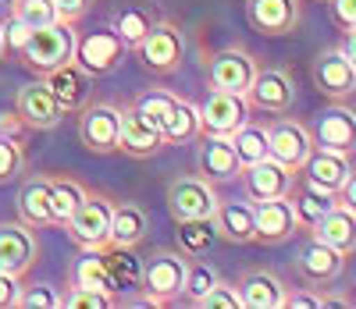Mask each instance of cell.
Returning <instances> with one entry per match:
<instances>
[{"label":"cell","instance_id":"cell-2","mask_svg":"<svg viewBox=\"0 0 356 309\" xmlns=\"http://www.w3.org/2000/svg\"><path fill=\"white\" fill-rule=\"evenodd\" d=\"M186 274H189V256H186V253H178V249H161V253H154L150 260L143 263V274H139L143 302L168 306V302H175V299H182Z\"/></svg>","mask_w":356,"mask_h":309},{"label":"cell","instance_id":"cell-31","mask_svg":"<svg viewBox=\"0 0 356 309\" xmlns=\"http://www.w3.org/2000/svg\"><path fill=\"white\" fill-rule=\"evenodd\" d=\"M200 135H203V128H200V110H196V103L175 100V110H171L168 125H164V142H171V146H189V142H196Z\"/></svg>","mask_w":356,"mask_h":309},{"label":"cell","instance_id":"cell-38","mask_svg":"<svg viewBox=\"0 0 356 309\" xmlns=\"http://www.w3.org/2000/svg\"><path fill=\"white\" fill-rule=\"evenodd\" d=\"M11 18H18L29 28H43L54 25L61 15H57L54 0H11Z\"/></svg>","mask_w":356,"mask_h":309},{"label":"cell","instance_id":"cell-26","mask_svg":"<svg viewBox=\"0 0 356 309\" xmlns=\"http://www.w3.org/2000/svg\"><path fill=\"white\" fill-rule=\"evenodd\" d=\"M89 78H93V75L82 72L75 60H68V65H61V68H54V72L43 75L47 89L54 92V100L61 103L65 114H79L86 107V100H89Z\"/></svg>","mask_w":356,"mask_h":309},{"label":"cell","instance_id":"cell-14","mask_svg":"<svg viewBox=\"0 0 356 309\" xmlns=\"http://www.w3.org/2000/svg\"><path fill=\"white\" fill-rule=\"evenodd\" d=\"M303 4L300 0H246V22L260 36H292L300 28Z\"/></svg>","mask_w":356,"mask_h":309},{"label":"cell","instance_id":"cell-20","mask_svg":"<svg viewBox=\"0 0 356 309\" xmlns=\"http://www.w3.org/2000/svg\"><path fill=\"white\" fill-rule=\"evenodd\" d=\"M346 178H349V157H342L335 149H321V146H314L307 164L300 167V181L317 192H328V196H339Z\"/></svg>","mask_w":356,"mask_h":309},{"label":"cell","instance_id":"cell-4","mask_svg":"<svg viewBox=\"0 0 356 309\" xmlns=\"http://www.w3.org/2000/svg\"><path fill=\"white\" fill-rule=\"evenodd\" d=\"M132 50L143 57L146 72H154V75H175L178 68H182L186 40H182V28H178L175 22H154L150 33H146Z\"/></svg>","mask_w":356,"mask_h":309},{"label":"cell","instance_id":"cell-6","mask_svg":"<svg viewBox=\"0 0 356 309\" xmlns=\"http://www.w3.org/2000/svg\"><path fill=\"white\" fill-rule=\"evenodd\" d=\"M314 132L303 125V121H292V117H278L267 125V157H275L278 164L300 171L307 164V157L314 153Z\"/></svg>","mask_w":356,"mask_h":309},{"label":"cell","instance_id":"cell-19","mask_svg":"<svg viewBox=\"0 0 356 309\" xmlns=\"http://www.w3.org/2000/svg\"><path fill=\"white\" fill-rule=\"evenodd\" d=\"M196 167L207 181H235L243 174V164L235 157L228 135H200L196 139Z\"/></svg>","mask_w":356,"mask_h":309},{"label":"cell","instance_id":"cell-21","mask_svg":"<svg viewBox=\"0 0 356 309\" xmlns=\"http://www.w3.org/2000/svg\"><path fill=\"white\" fill-rule=\"evenodd\" d=\"M164 132L154 128L150 121H146L136 107L122 110V128H118V149L129 153V157L136 160H146V157H157V153L164 149Z\"/></svg>","mask_w":356,"mask_h":309},{"label":"cell","instance_id":"cell-40","mask_svg":"<svg viewBox=\"0 0 356 309\" xmlns=\"http://www.w3.org/2000/svg\"><path fill=\"white\" fill-rule=\"evenodd\" d=\"M114 306H118V295L97 292V288H79V285H72V288L61 295V309H114Z\"/></svg>","mask_w":356,"mask_h":309},{"label":"cell","instance_id":"cell-28","mask_svg":"<svg viewBox=\"0 0 356 309\" xmlns=\"http://www.w3.org/2000/svg\"><path fill=\"white\" fill-rule=\"evenodd\" d=\"M18 221L29 224V228H47L54 224L50 217V178L47 174H36L22 185L18 192Z\"/></svg>","mask_w":356,"mask_h":309},{"label":"cell","instance_id":"cell-5","mask_svg":"<svg viewBox=\"0 0 356 309\" xmlns=\"http://www.w3.org/2000/svg\"><path fill=\"white\" fill-rule=\"evenodd\" d=\"M218 192H214V181H207L200 174L189 178H175L168 185V213L178 221H211L214 210H218Z\"/></svg>","mask_w":356,"mask_h":309},{"label":"cell","instance_id":"cell-34","mask_svg":"<svg viewBox=\"0 0 356 309\" xmlns=\"http://www.w3.org/2000/svg\"><path fill=\"white\" fill-rule=\"evenodd\" d=\"M150 25H154V18H150V11L146 8H139V4H129V8H122L114 18H111V28L118 36H122V43L125 47H136L146 33H150Z\"/></svg>","mask_w":356,"mask_h":309},{"label":"cell","instance_id":"cell-52","mask_svg":"<svg viewBox=\"0 0 356 309\" xmlns=\"http://www.w3.org/2000/svg\"><path fill=\"white\" fill-rule=\"evenodd\" d=\"M8 53V43H4V22H0V57Z\"/></svg>","mask_w":356,"mask_h":309},{"label":"cell","instance_id":"cell-39","mask_svg":"<svg viewBox=\"0 0 356 309\" xmlns=\"http://www.w3.org/2000/svg\"><path fill=\"white\" fill-rule=\"evenodd\" d=\"M175 100H178V97H171V92H143V97L136 100V110L150 121L154 128L164 132L168 117H171V110H175Z\"/></svg>","mask_w":356,"mask_h":309},{"label":"cell","instance_id":"cell-46","mask_svg":"<svg viewBox=\"0 0 356 309\" xmlns=\"http://www.w3.org/2000/svg\"><path fill=\"white\" fill-rule=\"evenodd\" d=\"M29 33H33L29 25H22L18 18H8V25H4V43H8V53H18V50L25 47Z\"/></svg>","mask_w":356,"mask_h":309},{"label":"cell","instance_id":"cell-10","mask_svg":"<svg viewBox=\"0 0 356 309\" xmlns=\"http://www.w3.org/2000/svg\"><path fill=\"white\" fill-rule=\"evenodd\" d=\"M125 43L122 36L114 33V28H100V33H89L75 43V65L89 75H111L118 72V65L125 60Z\"/></svg>","mask_w":356,"mask_h":309},{"label":"cell","instance_id":"cell-29","mask_svg":"<svg viewBox=\"0 0 356 309\" xmlns=\"http://www.w3.org/2000/svg\"><path fill=\"white\" fill-rule=\"evenodd\" d=\"M335 199H339V196L317 192V189H310V185H303L300 178H296L292 192H289V203H292V213H296V224H300L303 231H310V228L324 217V213L335 206Z\"/></svg>","mask_w":356,"mask_h":309},{"label":"cell","instance_id":"cell-43","mask_svg":"<svg viewBox=\"0 0 356 309\" xmlns=\"http://www.w3.org/2000/svg\"><path fill=\"white\" fill-rule=\"evenodd\" d=\"M22 309H61V295H57L50 285H36V288H22L18 295Z\"/></svg>","mask_w":356,"mask_h":309},{"label":"cell","instance_id":"cell-35","mask_svg":"<svg viewBox=\"0 0 356 309\" xmlns=\"http://www.w3.org/2000/svg\"><path fill=\"white\" fill-rule=\"evenodd\" d=\"M214 238L218 235L211 221H178V253H186L189 260L203 256L214 245Z\"/></svg>","mask_w":356,"mask_h":309},{"label":"cell","instance_id":"cell-18","mask_svg":"<svg viewBox=\"0 0 356 309\" xmlns=\"http://www.w3.org/2000/svg\"><path fill=\"white\" fill-rule=\"evenodd\" d=\"M314 82L328 100H346L356 92V68L349 65V57L339 47L321 50L314 57Z\"/></svg>","mask_w":356,"mask_h":309},{"label":"cell","instance_id":"cell-50","mask_svg":"<svg viewBox=\"0 0 356 309\" xmlns=\"http://www.w3.org/2000/svg\"><path fill=\"white\" fill-rule=\"evenodd\" d=\"M339 203H346L349 210H356V171H349L346 185L339 189Z\"/></svg>","mask_w":356,"mask_h":309},{"label":"cell","instance_id":"cell-49","mask_svg":"<svg viewBox=\"0 0 356 309\" xmlns=\"http://www.w3.org/2000/svg\"><path fill=\"white\" fill-rule=\"evenodd\" d=\"M22 132H25V121L18 117V110H4V114H0V135L18 139Z\"/></svg>","mask_w":356,"mask_h":309},{"label":"cell","instance_id":"cell-12","mask_svg":"<svg viewBox=\"0 0 356 309\" xmlns=\"http://www.w3.org/2000/svg\"><path fill=\"white\" fill-rule=\"evenodd\" d=\"M118 128H122V110L114 103H86L79 110V139L89 153H114Z\"/></svg>","mask_w":356,"mask_h":309},{"label":"cell","instance_id":"cell-8","mask_svg":"<svg viewBox=\"0 0 356 309\" xmlns=\"http://www.w3.org/2000/svg\"><path fill=\"white\" fill-rule=\"evenodd\" d=\"M200 110V128L203 135H232L235 128H243L250 121V103L239 92H221V89H211L207 100L196 103Z\"/></svg>","mask_w":356,"mask_h":309},{"label":"cell","instance_id":"cell-48","mask_svg":"<svg viewBox=\"0 0 356 309\" xmlns=\"http://www.w3.org/2000/svg\"><path fill=\"white\" fill-rule=\"evenodd\" d=\"M54 8L65 22H79L89 8H93V0H54Z\"/></svg>","mask_w":356,"mask_h":309},{"label":"cell","instance_id":"cell-53","mask_svg":"<svg viewBox=\"0 0 356 309\" xmlns=\"http://www.w3.org/2000/svg\"><path fill=\"white\" fill-rule=\"evenodd\" d=\"M324 4H328V0H324Z\"/></svg>","mask_w":356,"mask_h":309},{"label":"cell","instance_id":"cell-17","mask_svg":"<svg viewBox=\"0 0 356 309\" xmlns=\"http://www.w3.org/2000/svg\"><path fill=\"white\" fill-rule=\"evenodd\" d=\"M296 270H300V277H303L310 288H328V285H335L339 277H342L346 256L310 235V242L300 249V256H296Z\"/></svg>","mask_w":356,"mask_h":309},{"label":"cell","instance_id":"cell-44","mask_svg":"<svg viewBox=\"0 0 356 309\" xmlns=\"http://www.w3.org/2000/svg\"><path fill=\"white\" fill-rule=\"evenodd\" d=\"M285 309H324V306H321V288L285 292Z\"/></svg>","mask_w":356,"mask_h":309},{"label":"cell","instance_id":"cell-22","mask_svg":"<svg viewBox=\"0 0 356 309\" xmlns=\"http://www.w3.org/2000/svg\"><path fill=\"white\" fill-rule=\"evenodd\" d=\"M214 235L232 242V245H250L257 242V213L250 199H232V203H218L214 210Z\"/></svg>","mask_w":356,"mask_h":309},{"label":"cell","instance_id":"cell-13","mask_svg":"<svg viewBox=\"0 0 356 309\" xmlns=\"http://www.w3.org/2000/svg\"><path fill=\"white\" fill-rule=\"evenodd\" d=\"M36 256H40L36 228H29V224H22V221L0 224V274L25 277L29 270H33Z\"/></svg>","mask_w":356,"mask_h":309},{"label":"cell","instance_id":"cell-23","mask_svg":"<svg viewBox=\"0 0 356 309\" xmlns=\"http://www.w3.org/2000/svg\"><path fill=\"white\" fill-rule=\"evenodd\" d=\"M253 213H257V242H264V245L289 242L296 231H300L289 196H282V199H260V203H253Z\"/></svg>","mask_w":356,"mask_h":309},{"label":"cell","instance_id":"cell-45","mask_svg":"<svg viewBox=\"0 0 356 309\" xmlns=\"http://www.w3.org/2000/svg\"><path fill=\"white\" fill-rule=\"evenodd\" d=\"M22 295V277L15 274H0V309H15Z\"/></svg>","mask_w":356,"mask_h":309},{"label":"cell","instance_id":"cell-32","mask_svg":"<svg viewBox=\"0 0 356 309\" xmlns=\"http://www.w3.org/2000/svg\"><path fill=\"white\" fill-rule=\"evenodd\" d=\"M82 199H86V185H79L75 178H50V217H54V224L65 228Z\"/></svg>","mask_w":356,"mask_h":309},{"label":"cell","instance_id":"cell-11","mask_svg":"<svg viewBox=\"0 0 356 309\" xmlns=\"http://www.w3.org/2000/svg\"><path fill=\"white\" fill-rule=\"evenodd\" d=\"M246 103H250V110H264V114H289L296 103V85H292L289 72L257 68V75L246 89Z\"/></svg>","mask_w":356,"mask_h":309},{"label":"cell","instance_id":"cell-25","mask_svg":"<svg viewBox=\"0 0 356 309\" xmlns=\"http://www.w3.org/2000/svg\"><path fill=\"white\" fill-rule=\"evenodd\" d=\"M239 299H243V309H285V285L282 277L264 270V267H253L239 277Z\"/></svg>","mask_w":356,"mask_h":309},{"label":"cell","instance_id":"cell-33","mask_svg":"<svg viewBox=\"0 0 356 309\" xmlns=\"http://www.w3.org/2000/svg\"><path fill=\"white\" fill-rule=\"evenodd\" d=\"M228 142L235 146V157H239V164H257L267 157V125H253V121H246L243 128H235L228 135Z\"/></svg>","mask_w":356,"mask_h":309},{"label":"cell","instance_id":"cell-27","mask_svg":"<svg viewBox=\"0 0 356 309\" xmlns=\"http://www.w3.org/2000/svg\"><path fill=\"white\" fill-rule=\"evenodd\" d=\"M150 231V217L139 203H114L111 206V238L107 245H122V249H136Z\"/></svg>","mask_w":356,"mask_h":309},{"label":"cell","instance_id":"cell-7","mask_svg":"<svg viewBox=\"0 0 356 309\" xmlns=\"http://www.w3.org/2000/svg\"><path fill=\"white\" fill-rule=\"evenodd\" d=\"M257 57L243 47H225L218 50L211 60H207V82H211V89H221V92H239V97H246V89L257 75Z\"/></svg>","mask_w":356,"mask_h":309},{"label":"cell","instance_id":"cell-3","mask_svg":"<svg viewBox=\"0 0 356 309\" xmlns=\"http://www.w3.org/2000/svg\"><path fill=\"white\" fill-rule=\"evenodd\" d=\"M111 199L100 196V192H86V199L79 203V210L68 217L65 231L68 238L79 245V249L86 253H100L107 249V238H111Z\"/></svg>","mask_w":356,"mask_h":309},{"label":"cell","instance_id":"cell-54","mask_svg":"<svg viewBox=\"0 0 356 309\" xmlns=\"http://www.w3.org/2000/svg\"><path fill=\"white\" fill-rule=\"evenodd\" d=\"M8 4H11V0H8Z\"/></svg>","mask_w":356,"mask_h":309},{"label":"cell","instance_id":"cell-37","mask_svg":"<svg viewBox=\"0 0 356 309\" xmlns=\"http://www.w3.org/2000/svg\"><path fill=\"white\" fill-rule=\"evenodd\" d=\"M218 281H221V274H218L211 263H200V260L193 256V260H189V274H186V288H182V299H186L189 306H200V302H203V295L211 292Z\"/></svg>","mask_w":356,"mask_h":309},{"label":"cell","instance_id":"cell-30","mask_svg":"<svg viewBox=\"0 0 356 309\" xmlns=\"http://www.w3.org/2000/svg\"><path fill=\"white\" fill-rule=\"evenodd\" d=\"M100 256H104V267H107V277H111L114 295H118V292L139 288L143 260H136L132 249H122V245H107V249H100Z\"/></svg>","mask_w":356,"mask_h":309},{"label":"cell","instance_id":"cell-24","mask_svg":"<svg viewBox=\"0 0 356 309\" xmlns=\"http://www.w3.org/2000/svg\"><path fill=\"white\" fill-rule=\"evenodd\" d=\"M310 235L324 245H332L335 253H342L349 260L356 253V210H349L346 203L335 199V206L310 228Z\"/></svg>","mask_w":356,"mask_h":309},{"label":"cell","instance_id":"cell-9","mask_svg":"<svg viewBox=\"0 0 356 309\" xmlns=\"http://www.w3.org/2000/svg\"><path fill=\"white\" fill-rule=\"evenodd\" d=\"M239 178H243L246 199L250 203H260V199H282V196H289L296 178H300V171L278 164L275 157H264L257 164H246Z\"/></svg>","mask_w":356,"mask_h":309},{"label":"cell","instance_id":"cell-42","mask_svg":"<svg viewBox=\"0 0 356 309\" xmlns=\"http://www.w3.org/2000/svg\"><path fill=\"white\" fill-rule=\"evenodd\" d=\"M200 306H203V309H243V299H239V288H235V285L218 281L211 292L203 295Z\"/></svg>","mask_w":356,"mask_h":309},{"label":"cell","instance_id":"cell-51","mask_svg":"<svg viewBox=\"0 0 356 309\" xmlns=\"http://www.w3.org/2000/svg\"><path fill=\"white\" fill-rule=\"evenodd\" d=\"M346 57H349V65L356 68V28H346V40H342V47H339Z\"/></svg>","mask_w":356,"mask_h":309},{"label":"cell","instance_id":"cell-15","mask_svg":"<svg viewBox=\"0 0 356 309\" xmlns=\"http://www.w3.org/2000/svg\"><path fill=\"white\" fill-rule=\"evenodd\" d=\"M15 110H18V117L25 121V128H33V132H50V128L61 125V117H65L61 103L54 100V92L47 89L43 78H40V82H25V85L18 89Z\"/></svg>","mask_w":356,"mask_h":309},{"label":"cell","instance_id":"cell-16","mask_svg":"<svg viewBox=\"0 0 356 309\" xmlns=\"http://www.w3.org/2000/svg\"><path fill=\"white\" fill-rule=\"evenodd\" d=\"M314 142L321 149H335L342 157L356 153V110H349L346 103H332L317 114V128H314Z\"/></svg>","mask_w":356,"mask_h":309},{"label":"cell","instance_id":"cell-41","mask_svg":"<svg viewBox=\"0 0 356 309\" xmlns=\"http://www.w3.org/2000/svg\"><path fill=\"white\" fill-rule=\"evenodd\" d=\"M22 167H25V149H22V142L0 135V181L18 178Z\"/></svg>","mask_w":356,"mask_h":309},{"label":"cell","instance_id":"cell-36","mask_svg":"<svg viewBox=\"0 0 356 309\" xmlns=\"http://www.w3.org/2000/svg\"><path fill=\"white\" fill-rule=\"evenodd\" d=\"M72 285H79V288H97V292H111V295H114L111 277H107V267H104V256H100V253H89V249H86V256L72 267Z\"/></svg>","mask_w":356,"mask_h":309},{"label":"cell","instance_id":"cell-47","mask_svg":"<svg viewBox=\"0 0 356 309\" xmlns=\"http://www.w3.org/2000/svg\"><path fill=\"white\" fill-rule=\"evenodd\" d=\"M332 4V18H335V25L342 28H356V0H328Z\"/></svg>","mask_w":356,"mask_h":309},{"label":"cell","instance_id":"cell-1","mask_svg":"<svg viewBox=\"0 0 356 309\" xmlns=\"http://www.w3.org/2000/svg\"><path fill=\"white\" fill-rule=\"evenodd\" d=\"M75 22H65V18H57L54 25H43V28H33L25 40V47L15 53L22 65L29 72H36V75H47L54 68H61L68 65V60H75Z\"/></svg>","mask_w":356,"mask_h":309}]
</instances>
